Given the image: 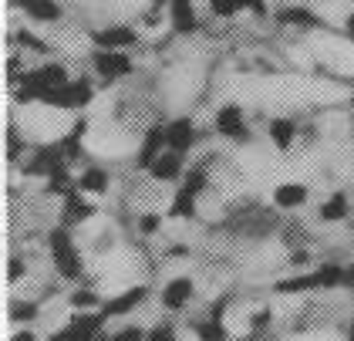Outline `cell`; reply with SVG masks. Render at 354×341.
<instances>
[{"label": "cell", "instance_id": "6da1fadb", "mask_svg": "<svg viewBox=\"0 0 354 341\" xmlns=\"http://www.w3.org/2000/svg\"><path fill=\"white\" fill-rule=\"evenodd\" d=\"M48 247H51L57 274H61L64 281H78V277H82V254L75 250L71 230H68V227H55L51 236H48Z\"/></svg>", "mask_w": 354, "mask_h": 341}, {"label": "cell", "instance_id": "7a4b0ae2", "mask_svg": "<svg viewBox=\"0 0 354 341\" xmlns=\"http://www.w3.org/2000/svg\"><path fill=\"white\" fill-rule=\"evenodd\" d=\"M337 284H344V267H337V263H324V267H317L314 274H297V277L280 281L273 290H277V294H297V290L337 288Z\"/></svg>", "mask_w": 354, "mask_h": 341}, {"label": "cell", "instance_id": "3957f363", "mask_svg": "<svg viewBox=\"0 0 354 341\" xmlns=\"http://www.w3.org/2000/svg\"><path fill=\"white\" fill-rule=\"evenodd\" d=\"M91 95H95V85L88 78H75V81H68V85H61V88L44 91L41 102L44 105H55V108H84L91 102Z\"/></svg>", "mask_w": 354, "mask_h": 341}, {"label": "cell", "instance_id": "277c9868", "mask_svg": "<svg viewBox=\"0 0 354 341\" xmlns=\"http://www.w3.org/2000/svg\"><path fill=\"white\" fill-rule=\"evenodd\" d=\"M102 324H105V315H88V311H78L61 331H57L51 341H95L102 335Z\"/></svg>", "mask_w": 354, "mask_h": 341}, {"label": "cell", "instance_id": "5b68a950", "mask_svg": "<svg viewBox=\"0 0 354 341\" xmlns=\"http://www.w3.org/2000/svg\"><path fill=\"white\" fill-rule=\"evenodd\" d=\"M24 169H28L30 176H55L61 169H68V156H64L61 142H57V146H41V149L30 156V162Z\"/></svg>", "mask_w": 354, "mask_h": 341}, {"label": "cell", "instance_id": "8992f818", "mask_svg": "<svg viewBox=\"0 0 354 341\" xmlns=\"http://www.w3.org/2000/svg\"><path fill=\"white\" fill-rule=\"evenodd\" d=\"M216 132L223 139H233V142H250V129L243 122V108L240 105H223L216 112Z\"/></svg>", "mask_w": 354, "mask_h": 341}, {"label": "cell", "instance_id": "52a82bcc", "mask_svg": "<svg viewBox=\"0 0 354 341\" xmlns=\"http://www.w3.org/2000/svg\"><path fill=\"white\" fill-rule=\"evenodd\" d=\"M95 71L102 75L105 81H115V78H125L132 75V58L122 51H95Z\"/></svg>", "mask_w": 354, "mask_h": 341}, {"label": "cell", "instance_id": "ba28073f", "mask_svg": "<svg viewBox=\"0 0 354 341\" xmlns=\"http://www.w3.org/2000/svg\"><path fill=\"white\" fill-rule=\"evenodd\" d=\"M165 149H169V129H165V125H152V129L145 132V139H142L138 166H142V169H152V162L162 156Z\"/></svg>", "mask_w": 354, "mask_h": 341}, {"label": "cell", "instance_id": "9c48e42d", "mask_svg": "<svg viewBox=\"0 0 354 341\" xmlns=\"http://www.w3.org/2000/svg\"><path fill=\"white\" fill-rule=\"evenodd\" d=\"M149 297V288H129V290H122L118 297H111V301H105L102 304V315L105 317H122V315H129V311H136L138 304Z\"/></svg>", "mask_w": 354, "mask_h": 341}, {"label": "cell", "instance_id": "30bf717a", "mask_svg": "<svg viewBox=\"0 0 354 341\" xmlns=\"http://www.w3.org/2000/svg\"><path fill=\"white\" fill-rule=\"evenodd\" d=\"M192 294H196V284H192L189 277H172L162 288V304L169 311H183L192 301Z\"/></svg>", "mask_w": 354, "mask_h": 341}, {"label": "cell", "instance_id": "8fae6325", "mask_svg": "<svg viewBox=\"0 0 354 341\" xmlns=\"http://www.w3.org/2000/svg\"><path fill=\"white\" fill-rule=\"evenodd\" d=\"M136 41H138V34L132 30V27H125V24L95 30V44H98V48H105V51H122V48H129V44H136Z\"/></svg>", "mask_w": 354, "mask_h": 341}, {"label": "cell", "instance_id": "7c38bea8", "mask_svg": "<svg viewBox=\"0 0 354 341\" xmlns=\"http://www.w3.org/2000/svg\"><path fill=\"white\" fill-rule=\"evenodd\" d=\"M165 129H169V149L172 152H189L192 146L199 142V132H196V125H192L189 119H176Z\"/></svg>", "mask_w": 354, "mask_h": 341}, {"label": "cell", "instance_id": "4fadbf2b", "mask_svg": "<svg viewBox=\"0 0 354 341\" xmlns=\"http://www.w3.org/2000/svg\"><path fill=\"white\" fill-rule=\"evenodd\" d=\"M95 216V207L84 200V193L75 186L68 196H64V227H75V223H84Z\"/></svg>", "mask_w": 354, "mask_h": 341}, {"label": "cell", "instance_id": "5bb4252c", "mask_svg": "<svg viewBox=\"0 0 354 341\" xmlns=\"http://www.w3.org/2000/svg\"><path fill=\"white\" fill-rule=\"evenodd\" d=\"M159 183H172V180H179L183 176V152H172V149H165L162 156L152 162V169H149Z\"/></svg>", "mask_w": 354, "mask_h": 341}, {"label": "cell", "instance_id": "9a60e30c", "mask_svg": "<svg viewBox=\"0 0 354 341\" xmlns=\"http://www.w3.org/2000/svg\"><path fill=\"white\" fill-rule=\"evenodd\" d=\"M169 17H172V30L176 34L196 30V7H192V0H172L169 3Z\"/></svg>", "mask_w": 354, "mask_h": 341}, {"label": "cell", "instance_id": "2e32d148", "mask_svg": "<svg viewBox=\"0 0 354 341\" xmlns=\"http://www.w3.org/2000/svg\"><path fill=\"white\" fill-rule=\"evenodd\" d=\"M273 203L280 210H294V207H304L307 203V186L304 183H280L273 189Z\"/></svg>", "mask_w": 354, "mask_h": 341}, {"label": "cell", "instance_id": "e0dca14e", "mask_svg": "<svg viewBox=\"0 0 354 341\" xmlns=\"http://www.w3.org/2000/svg\"><path fill=\"white\" fill-rule=\"evenodd\" d=\"M28 17H34V21H41V24H51V21H57L61 17V7H57L55 0H14Z\"/></svg>", "mask_w": 354, "mask_h": 341}, {"label": "cell", "instance_id": "ac0fdd59", "mask_svg": "<svg viewBox=\"0 0 354 341\" xmlns=\"http://www.w3.org/2000/svg\"><path fill=\"white\" fill-rule=\"evenodd\" d=\"M267 132H270L273 146H277L280 152H287V149L294 146V139H297V122H294V119H273L270 125H267Z\"/></svg>", "mask_w": 354, "mask_h": 341}, {"label": "cell", "instance_id": "d6986e66", "mask_svg": "<svg viewBox=\"0 0 354 341\" xmlns=\"http://www.w3.org/2000/svg\"><path fill=\"white\" fill-rule=\"evenodd\" d=\"M78 189L82 193H91V196H105L109 193V173L102 166H88L78 180Z\"/></svg>", "mask_w": 354, "mask_h": 341}, {"label": "cell", "instance_id": "ffe728a7", "mask_svg": "<svg viewBox=\"0 0 354 341\" xmlns=\"http://www.w3.org/2000/svg\"><path fill=\"white\" fill-rule=\"evenodd\" d=\"M348 210H351L348 196H344V193H330L324 203H321L317 216H321L324 223H337V220H344V216H348Z\"/></svg>", "mask_w": 354, "mask_h": 341}, {"label": "cell", "instance_id": "44dd1931", "mask_svg": "<svg viewBox=\"0 0 354 341\" xmlns=\"http://www.w3.org/2000/svg\"><path fill=\"white\" fill-rule=\"evenodd\" d=\"M196 193H189L186 186H179L176 189V196H172V207H169V216H183V220H192L196 216Z\"/></svg>", "mask_w": 354, "mask_h": 341}, {"label": "cell", "instance_id": "7402d4cb", "mask_svg": "<svg viewBox=\"0 0 354 341\" xmlns=\"http://www.w3.org/2000/svg\"><path fill=\"white\" fill-rule=\"evenodd\" d=\"M84 132H88V122H84V119H78V122H75V129H71L68 135H64V139H61V149H64L68 162H75V159L82 156V139H84Z\"/></svg>", "mask_w": 354, "mask_h": 341}, {"label": "cell", "instance_id": "603a6c76", "mask_svg": "<svg viewBox=\"0 0 354 341\" xmlns=\"http://www.w3.org/2000/svg\"><path fill=\"white\" fill-rule=\"evenodd\" d=\"M277 21H280V24H297V27L317 24V17H314L307 7H283V10H277Z\"/></svg>", "mask_w": 354, "mask_h": 341}, {"label": "cell", "instance_id": "cb8c5ba5", "mask_svg": "<svg viewBox=\"0 0 354 341\" xmlns=\"http://www.w3.org/2000/svg\"><path fill=\"white\" fill-rule=\"evenodd\" d=\"M196 335L203 341H226V328H223V321L209 317V321H203V324L196 328Z\"/></svg>", "mask_w": 354, "mask_h": 341}, {"label": "cell", "instance_id": "d4e9b609", "mask_svg": "<svg viewBox=\"0 0 354 341\" xmlns=\"http://www.w3.org/2000/svg\"><path fill=\"white\" fill-rule=\"evenodd\" d=\"M68 304H71L75 311H91V308H98V294L82 288V290H75V294L68 297Z\"/></svg>", "mask_w": 354, "mask_h": 341}, {"label": "cell", "instance_id": "484cf974", "mask_svg": "<svg viewBox=\"0 0 354 341\" xmlns=\"http://www.w3.org/2000/svg\"><path fill=\"white\" fill-rule=\"evenodd\" d=\"M206 180H209V176H206V166H192L189 176L183 180V186H186L189 193H196V196H199V193L206 189Z\"/></svg>", "mask_w": 354, "mask_h": 341}, {"label": "cell", "instance_id": "4316f807", "mask_svg": "<svg viewBox=\"0 0 354 341\" xmlns=\"http://www.w3.org/2000/svg\"><path fill=\"white\" fill-rule=\"evenodd\" d=\"M34 317H37V304H24V301H14V304H10V321H17V324H21V321H34Z\"/></svg>", "mask_w": 354, "mask_h": 341}, {"label": "cell", "instance_id": "83f0119b", "mask_svg": "<svg viewBox=\"0 0 354 341\" xmlns=\"http://www.w3.org/2000/svg\"><path fill=\"white\" fill-rule=\"evenodd\" d=\"M149 338V331H142L138 324H125V328H118L109 341H145Z\"/></svg>", "mask_w": 354, "mask_h": 341}, {"label": "cell", "instance_id": "f1b7e54d", "mask_svg": "<svg viewBox=\"0 0 354 341\" xmlns=\"http://www.w3.org/2000/svg\"><path fill=\"white\" fill-rule=\"evenodd\" d=\"M209 10L213 14H219V17H233L236 10H243L236 0H209Z\"/></svg>", "mask_w": 354, "mask_h": 341}, {"label": "cell", "instance_id": "f546056e", "mask_svg": "<svg viewBox=\"0 0 354 341\" xmlns=\"http://www.w3.org/2000/svg\"><path fill=\"white\" fill-rule=\"evenodd\" d=\"M145 341H176V328L162 321V324H156V328H149V338Z\"/></svg>", "mask_w": 354, "mask_h": 341}, {"label": "cell", "instance_id": "4dcf8cb0", "mask_svg": "<svg viewBox=\"0 0 354 341\" xmlns=\"http://www.w3.org/2000/svg\"><path fill=\"white\" fill-rule=\"evenodd\" d=\"M159 220H162V216L145 213V216H142V223H138V227H142V234H156V230H159Z\"/></svg>", "mask_w": 354, "mask_h": 341}, {"label": "cell", "instance_id": "1f68e13d", "mask_svg": "<svg viewBox=\"0 0 354 341\" xmlns=\"http://www.w3.org/2000/svg\"><path fill=\"white\" fill-rule=\"evenodd\" d=\"M270 321H273V315H270V308H267V311L253 315V321H250V328H253V331H263V328H267Z\"/></svg>", "mask_w": 354, "mask_h": 341}, {"label": "cell", "instance_id": "d6a6232c", "mask_svg": "<svg viewBox=\"0 0 354 341\" xmlns=\"http://www.w3.org/2000/svg\"><path fill=\"white\" fill-rule=\"evenodd\" d=\"M7 152H10V159L21 156V139H17V132H14V129L7 132Z\"/></svg>", "mask_w": 354, "mask_h": 341}, {"label": "cell", "instance_id": "836d02e7", "mask_svg": "<svg viewBox=\"0 0 354 341\" xmlns=\"http://www.w3.org/2000/svg\"><path fill=\"white\" fill-rule=\"evenodd\" d=\"M236 3H240V7H250V10H253V14H260V17L267 14V7H263V0H236Z\"/></svg>", "mask_w": 354, "mask_h": 341}, {"label": "cell", "instance_id": "e575fe53", "mask_svg": "<svg viewBox=\"0 0 354 341\" xmlns=\"http://www.w3.org/2000/svg\"><path fill=\"white\" fill-rule=\"evenodd\" d=\"M7 277H10V281H21V277H24V263L10 261V274H7Z\"/></svg>", "mask_w": 354, "mask_h": 341}, {"label": "cell", "instance_id": "d590c367", "mask_svg": "<svg viewBox=\"0 0 354 341\" xmlns=\"http://www.w3.org/2000/svg\"><path fill=\"white\" fill-rule=\"evenodd\" d=\"M10 341H37V338H34V331H30V328H21V331H14V338Z\"/></svg>", "mask_w": 354, "mask_h": 341}, {"label": "cell", "instance_id": "8d00e7d4", "mask_svg": "<svg viewBox=\"0 0 354 341\" xmlns=\"http://www.w3.org/2000/svg\"><path fill=\"white\" fill-rule=\"evenodd\" d=\"M344 288L354 290V263H351V267H344Z\"/></svg>", "mask_w": 354, "mask_h": 341}, {"label": "cell", "instance_id": "74e56055", "mask_svg": "<svg viewBox=\"0 0 354 341\" xmlns=\"http://www.w3.org/2000/svg\"><path fill=\"white\" fill-rule=\"evenodd\" d=\"M290 263H307V254H304V250H294V254H290Z\"/></svg>", "mask_w": 354, "mask_h": 341}, {"label": "cell", "instance_id": "f35d334b", "mask_svg": "<svg viewBox=\"0 0 354 341\" xmlns=\"http://www.w3.org/2000/svg\"><path fill=\"white\" fill-rule=\"evenodd\" d=\"M348 34H351V41H354V14L348 17Z\"/></svg>", "mask_w": 354, "mask_h": 341}, {"label": "cell", "instance_id": "ab89813d", "mask_svg": "<svg viewBox=\"0 0 354 341\" xmlns=\"http://www.w3.org/2000/svg\"><path fill=\"white\" fill-rule=\"evenodd\" d=\"M348 341H354V324H351V331H348Z\"/></svg>", "mask_w": 354, "mask_h": 341}, {"label": "cell", "instance_id": "60d3db41", "mask_svg": "<svg viewBox=\"0 0 354 341\" xmlns=\"http://www.w3.org/2000/svg\"><path fill=\"white\" fill-rule=\"evenodd\" d=\"M156 3H159V7H162V3H172V0H156Z\"/></svg>", "mask_w": 354, "mask_h": 341}]
</instances>
